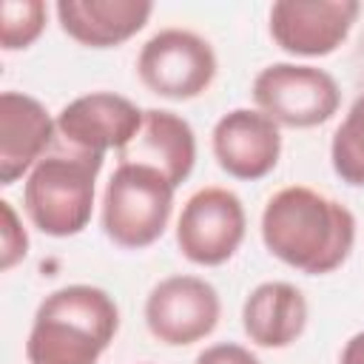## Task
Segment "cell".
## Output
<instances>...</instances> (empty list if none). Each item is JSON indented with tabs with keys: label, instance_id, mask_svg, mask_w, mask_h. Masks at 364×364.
Masks as SVG:
<instances>
[{
	"label": "cell",
	"instance_id": "cell-1",
	"mask_svg": "<svg viewBox=\"0 0 364 364\" xmlns=\"http://www.w3.org/2000/svg\"><path fill=\"white\" fill-rule=\"evenodd\" d=\"M262 242L279 262L307 276L333 273L355 245V216L307 185H287L262 210Z\"/></svg>",
	"mask_w": 364,
	"mask_h": 364
},
{
	"label": "cell",
	"instance_id": "cell-2",
	"mask_svg": "<svg viewBox=\"0 0 364 364\" xmlns=\"http://www.w3.org/2000/svg\"><path fill=\"white\" fill-rule=\"evenodd\" d=\"M119 330L117 301L94 284H65L48 293L26 341L28 364H97Z\"/></svg>",
	"mask_w": 364,
	"mask_h": 364
},
{
	"label": "cell",
	"instance_id": "cell-3",
	"mask_svg": "<svg viewBox=\"0 0 364 364\" xmlns=\"http://www.w3.org/2000/svg\"><path fill=\"white\" fill-rule=\"evenodd\" d=\"M102 168V154H88L63 142L48 151L26 176L23 208L46 236H77L94 210V185Z\"/></svg>",
	"mask_w": 364,
	"mask_h": 364
},
{
	"label": "cell",
	"instance_id": "cell-4",
	"mask_svg": "<svg viewBox=\"0 0 364 364\" xmlns=\"http://www.w3.org/2000/svg\"><path fill=\"white\" fill-rule=\"evenodd\" d=\"M173 185L154 168L119 162L102 193V230L119 247L154 245L173 210Z\"/></svg>",
	"mask_w": 364,
	"mask_h": 364
},
{
	"label": "cell",
	"instance_id": "cell-5",
	"mask_svg": "<svg viewBox=\"0 0 364 364\" xmlns=\"http://www.w3.org/2000/svg\"><path fill=\"white\" fill-rule=\"evenodd\" d=\"M250 91L259 111L267 114L276 125L287 128H316L327 122L341 105L338 82L333 74L316 65H264L256 74Z\"/></svg>",
	"mask_w": 364,
	"mask_h": 364
},
{
	"label": "cell",
	"instance_id": "cell-6",
	"mask_svg": "<svg viewBox=\"0 0 364 364\" xmlns=\"http://www.w3.org/2000/svg\"><path fill=\"white\" fill-rule=\"evenodd\" d=\"M142 85L165 100H193L216 77V54L205 37L188 28L156 31L136 57Z\"/></svg>",
	"mask_w": 364,
	"mask_h": 364
},
{
	"label": "cell",
	"instance_id": "cell-7",
	"mask_svg": "<svg viewBox=\"0 0 364 364\" xmlns=\"http://www.w3.org/2000/svg\"><path fill=\"white\" fill-rule=\"evenodd\" d=\"M247 228L242 199L228 188L196 191L179 213L176 245L182 256L202 267L225 264L242 245Z\"/></svg>",
	"mask_w": 364,
	"mask_h": 364
},
{
	"label": "cell",
	"instance_id": "cell-8",
	"mask_svg": "<svg viewBox=\"0 0 364 364\" xmlns=\"http://www.w3.org/2000/svg\"><path fill=\"white\" fill-rule=\"evenodd\" d=\"M222 301L210 282L199 276H168L145 299V324L168 347H185L213 333Z\"/></svg>",
	"mask_w": 364,
	"mask_h": 364
},
{
	"label": "cell",
	"instance_id": "cell-9",
	"mask_svg": "<svg viewBox=\"0 0 364 364\" xmlns=\"http://www.w3.org/2000/svg\"><path fill=\"white\" fill-rule=\"evenodd\" d=\"M358 11L355 0H279L270 6V37L287 54L327 57L347 40Z\"/></svg>",
	"mask_w": 364,
	"mask_h": 364
},
{
	"label": "cell",
	"instance_id": "cell-10",
	"mask_svg": "<svg viewBox=\"0 0 364 364\" xmlns=\"http://www.w3.org/2000/svg\"><path fill=\"white\" fill-rule=\"evenodd\" d=\"M142 117L145 111H139L128 97L114 91H91L71 100L57 114V134L71 148L105 156V151H122L136 136Z\"/></svg>",
	"mask_w": 364,
	"mask_h": 364
},
{
	"label": "cell",
	"instance_id": "cell-11",
	"mask_svg": "<svg viewBox=\"0 0 364 364\" xmlns=\"http://www.w3.org/2000/svg\"><path fill=\"white\" fill-rule=\"evenodd\" d=\"M210 145L225 173L253 182L276 168L282 154V134L267 114L253 108H233L216 119Z\"/></svg>",
	"mask_w": 364,
	"mask_h": 364
},
{
	"label": "cell",
	"instance_id": "cell-12",
	"mask_svg": "<svg viewBox=\"0 0 364 364\" xmlns=\"http://www.w3.org/2000/svg\"><path fill=\"white\" fill-rule=\"evenodd\" d=\"M57 119L23 91L0 94V185H14L54 145Z\"/></svg>",
	"mask_w": 364,
	"mask_h": 364
},
{
	"label": "cell",
	"instance_id": "cell-13",
	"mask_svg": "<svg viewBox=\"0 0 364 364\" xmlns=\"http://www.w3.org/2000/svg\"><path fill=\"white\" fill-rule=\"evenodd\" d=\"M119 162H136L159 171L179 188L196 162V136L188 119L165 108H148L136 136L119 151Z\"/></svg>",
	"mask_w": 364,
	"mask_h": 364
},
{
	"label": "cell",
	"instance_id": "cell-14",
	"mask_svg": "<svg viewBox=\"0 0 364 364\" xmlns=\"http://www.w3.org/2000/svg\"><path fill=\"white\" fill-rule=\"evenodd\" d=\"M63 31L88 48H111L131 40L148 23V0H60L54 6Z\"/></svg>",
	"mask_w": 364,
	"mask_h": 364
},
{
	"label": "cell",
	"instance_id": "cell-15",
	"mask_svg": "<svg viewBox=\"0 0 364 364\" xmlns=\"http://www.w3.org/2000/svg\"><path fill=\"white\" fill-rule=\"evenodd\" d=\"M242 327L256 347L282 350L307 327V299L290 282H262L242 304Z\"/></svg>",
	"mask_w": 364,
	"mask_h": 364
},
{
	"label": "cell",
	"instance_id": "cell-16",
	"mask_svg": "<svg viewBox=\"0 0 364 364\" xmlns=\"http://www.w3.org/2000/svg\"><path fill=\"white\" fill-rule=\"evenodd\" d=\"M330 162L341 182L364 188V94L355 97L347 117L333 134Z\"/></svg>",
	"mask_w": 364,
	"mask_h": 364
},
{
	"label": "cell",
	"instance_id": "cell-17",
	"mask_svg": "<svg viewBox=\"0 0 364 364\" xmlns=\"http://www.w3.org/2000/svg\"><path fill=\"white\" fill-rule=\"evenodd\" d=\"M46 28L43 0H3L0 6V43L6 51L28 48Z\"/></svg>",
	"mask_w": 364,
	"mask_h": 364
},
{
	"label": "cell",
	"instance_id": "cell-18",
	"mask_svg": "<svg viewBox=\"0 0 364 364\" xmlns=\"http://www.w3.org/2000/svg\"><path fill=\"white\" fill-rule=\"evenodd\" d=\"M0 213H3V225H0V270H11L26 253H28V236L11 208L9 199L0 202Z\"/></svg>",
	"mask_w": 364,
	"mask_h": 364
},
{
	"label": "cell",
	"instance_id": "cell-19",
	"mask_svg": "<svg viewBox=\"0 0 364 364\" xmlns=\"http://www.w3.org/2000/svg\"><path fill=\"white\" fill-rule=\"evenodd\" d=\"M193 364H262V361L236 341H219V344L205 347Z\"/></svg>",
	"mask_w": 364,
	"mask_h": 364
},
{
	"label": "cell",
	"instance_id": "cell-20",
	"mask_svg": "<svg viewBox=\"0 0 364 364\" xmlns=\"http://www.w3.org/2000/svg\"><path fill=\"white\" fill-rule=\"evenodd\" d=\"M338 364H364V330H361V333H355V336L344 344Z\"/></svg>",
	"mask_w": 364,
	"mask_h": 364
}]
</instances>
